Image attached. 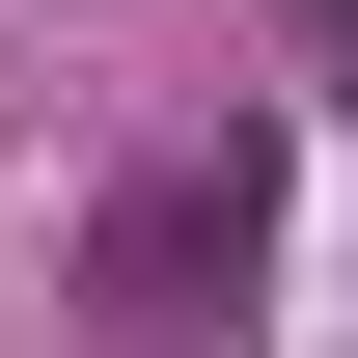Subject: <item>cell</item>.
Returning a JSON list of instances; mask_svg holds the SVG:
<instances>
[{"label":"cell","instance_id":"6da1fadb","mask_svg":"<svg viewBox=\"0 0 358 358\" xmlns=\"http://www.w3.org/2000/svg\"><path fill=\"white\" fill-rule=\"evenodd\" d=\"M221 275H248V166H138L110 221H83V303H110V331H193Z\"/></svg>","mask_w":358,"mask_h":358}]
</instances>
